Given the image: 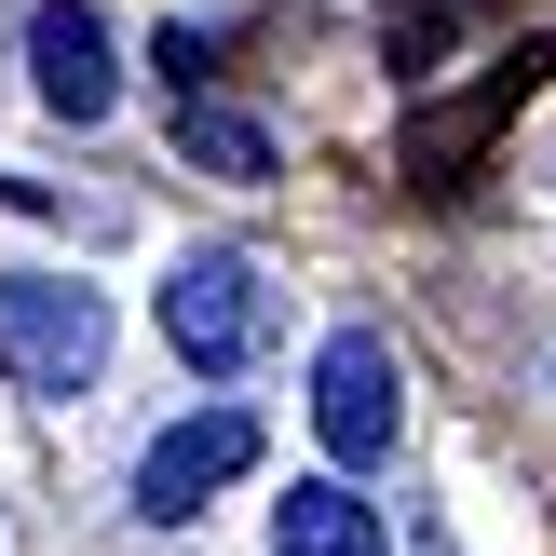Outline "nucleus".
Returning a JSON list of instances; mask_svg holds the SVG:
<instances>
[{
	"instance_id": "obj_8",
	"label": "nucleus",
	"mask_w": 556,
	"mask_h": 556,
	"mask_svg": "<svg viewBox=\"0 0 556 556\" xmlns=\"http://www.w3.org/2000/svg\"><path fill=\"white\" fill-rule=\"evenodd\" d=\"M462 14H476V0H407V14H394V68L407 81H434V54H448V27Z\"/></svg>"
},
{
	"instance_id": "obj_3",
	"label": "nucleus",
	"mask_w": 556,
	"mask_h": 556,
	"mask_svg": "<svg viewBox=\"0 0 556 556\" xmlns=\"http://www.w3.org/2000/svg\"><path fill=\"white\" fill-rule=\"evenodd\" d=\"M313 434H326V462H394V434H407V367H394L380 326H340V340H326V367H313Z\"/></svg>"
},
{
	"instance_id": "obj_7",
	"label": "nucleus",
	"mask_w": 556,
	"mask_h": 556,
	"mask_svg": "<svg viewBox=\"0 0 556 556\" xmlns=\"http://www.w3.org/2000/svg\"><path fill=\"white\" fill-rule=\"evenodd\" d=\"M271 556H380V503H353L340 476H299L271 503Z\"/></svg>"
},
{
	"instance_id": "obj_2",
	"label": "nucleus",
	"mask_w": 556,
	"mask_h": 556,
	"mask_svg": "<svg viewBox=\"0 0 556 556\" xmlns=\"http://www.w3.org/2000/svg\"><path fill=\"white\" fill-rule=\"evenodd\" d=\"M163 340H177V367L244 380V367H258V340H271V286H258V258L190 244V258L163 271Z\"/></svg>"
},
{
	"instance_id": "obj_6",
	"label": "nucleus",
	"mask_w": 556,
	"mask_h": 556,
	"mask_svg": "<svg viewBox=\"0 0 556 556\" xmlns=\"http://www.w3.org/2000/svg\"><path fill=\"white\" fill-rule=\"evenodd\" d=\"M163 123H177V150L204 163V177H244V190H258L271 163H286V150H271V123H258V109L204 96V81H190V96H163Z\"/></svg>"
},
{
	"instance_id": "obj_5",
	"label": "nucleus",
	"mask_w": 556,
	"mask_h": 556,
	"mask_svg": "<svg viewBox=\"0 0 556 556\" xmlns=\"http://www.w3.org/2000/svg\"><path fill=\"white\" fill-rule=\"evenodd\" d=\"M27 81H41L54 123H109V96H123V68H109V27L81 14V0H41V14H27Z\"/></svg>"
},
{
	"instance_id": "obj_4",
	"label": "nucleus",
	"mask_w": 556,
	"mask_h": 556,
	"mask_svg": "<svg viewBox=\"0 0 556 556\" xmlns=\"http://www.w3.org/2000/svg\"><path fill=\"white\" fill-rule=\"evenodd\" d=\"M231 476H258V407H190V421L150 434V462H136V516H204Z\"/></svg>"
},
{
	"instance_id": "obj_1",
	"label": "nucleus",
	"mask_w": 556,
	"mask_h": 556,
	"mask_svg": "<svg viewBox=\"0 0 556 556\" xmlns=\"http://www.w3.org/2000/svg\"><path fill=\"white\" fill-rule=\"evenodd\" d=\"M96 367H109V299L68 286V271H0V380L68 407V394H96Z\"/></svg>"
}]
</instances>
